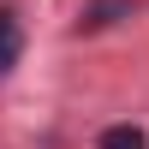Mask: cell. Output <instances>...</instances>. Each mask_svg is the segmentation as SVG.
<instances>
[{"label":"cell","mask_w":149,"mask_h":149,"mask_svg":"<svg viewBox=\"0 0 149 149\" xmlns=\"http://www.w3.org/2000/svg\"><path fill=\"white\" fill-rule=\"evenodd\" d=\"M18 48H24V36H18V12H0V78L18 66Z\"/></svg>","instance_id":"6da1fadb"},{"label":"cell","mask_w":149,"mask_h":149,"mask_svg":"<svg viewBox=\"0 0 149 149\" xmlns=\"http://www.w3.org/2000/svg\"><path fill=\"white\" fill-rule=\"evenodd\" d=\"M102 149H149V137H143L137 125H107L102 131Z\"/></svg>","instance_id":"7a4b0ae2"},{"label":"cell","mask_w":149,"mask_h":149,"mask_svg":"<svg viewBox=\"0 0 149 149\" xmlns=\"http://www.w3.org/2000/svg\"><path fill=\"white\" fill-rule=\"evenodd\" d=\"M125 12H131L125 0H102V6H95V12H90L84 24H113V18H125Z\"/></svg>","instance_id":"3957f363"}]
</instances>
